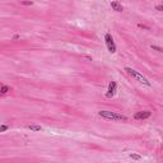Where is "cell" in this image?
Returning a JSON list of instances; mask_svg holds the SVG:
<instances>
[{"instance_id": "1", "label": "cell", "mask_w": 163, "mask_h": 163, "mask_svg": "<svg viewBox=\"0 0 163 163\" xmlns=\"http://www.w3.org/2000/svg\"><path fill=\"white\" fill-rule=\"evenodd\" d=\"M98 116L104 120H108V121H126L127 120L126 116L119 114V112H112V111H99Z\"/></svg>"}, {"instance_id": "2", "label": "cell", "mask_w": 163, "mask_h": 163, "mask_svg": "<svg viewBox=\"0 0 163 163\" xmlns=\"http://www.w3.org/2000/svg\"><path fill=\"white\" fill-rule=\"evenodd\" d=\"M125 71H126L127 74H129V75L131 76V78H133V79L138 80L139 83L144 84V85H147V87H150V85H152V83H150V82H149L148 79H147L144 75H143V74H140V73H139V71H137V70H134L133 68H129V66H126V68H125Z\"/></svg>"}, {"instance_id": "3", "label": "cell", "mask_w": 163, "mask_h": 163, "mask_svg": "<svg viewBox=\"0 0 163 163\" xmlns=\"http://www.w3.org/2000/svg\"><path fill=\"white\" fill-rule=\"evenodd\" d=\"M104 42H106V46H107L108 51H110L111 54H115L116 52V44H115L114 38H112V36L110 33L104 34Z\"/></svg>"}, {"instance_id": "4", "label": "cell", "mask_w": 163, "mask_h": 163, "mask_svg": "<svg viewBox=\"0 0 163 163\" xmlns=\"http://www.w3.org/2000/svg\"><path fill=\"white\" fill-rule=\"evenodd\" d=\"M116 92H117V84H116V82L112 80V82H110V84H108L106 97L107 98H111V97H114L116 94Z\"/></svg>"}, {"instance_id": "5", "label": "cell", "mask_w": 163, "mask_h": 163, "mask_svg": "<svg viewBox=\"0 0 163 163\" xmlns=\"http://www.w3.org/2000/svg\"><path fill=\"white\" fill-rule=\"evenodd\" d=\"M152 116V112L150 111H139L134 115V119L135 120H147Z\"/></svg>"}, {"instance_id": "6", "label": "cell", "mask_w": 163, "mask_h": 163, "mask_svg": "<svg viewBox=\"0 0 163 163\" xmlns=\"http://www.w3.org/2000/svg\"><path fill=\"white\" fill-rule=\"evenodd\" d=\"M111 8H112V10H115V11H122L124 10L122 5L120 3H117V1H112L111 3Z\"/></svg>"}, {"instance_id": "7", "label": "cell", "mask_w": 163, "mask_h": 163, "mask_svg": "<svg viewBox=\"0 0 163 163\" xmlns=\"http://www.w3.org/2000/svg\"><path fill=\"white\" fill-rule=\"evenodd\" d=\"M27 129L32 130V131H41L42 127L40 125H34V124H31V125H27Z\"/></svg>"}, {"instance_id": "8", "label": "cell", "mask_w": 163, "mask_h": 163, "mask_svg": "<svg viewBox=\"0 0 163 163\" xmlns=\"http://www.w3.org/2000/svg\"><path fill=\"white\" fill-rule=\"evenodd\" d=\"M9 87H8V85H3V87H1V91H0V92H1V94H5V93H8V92H9Z\"/></svg>"}, {"instance_id": "9", "label": "cell", "mask_w": 163, "mask_h": 163, "mask_svg": "<svg viewBox=\"0 0 163 163\" xmlns=\"http://www.w3.org/2000/svg\"><path fill=\"white\" fill-rule=\"evenodd\" d=\"M150 47H152V50H156V51H158V52H163V49H162V47H159V46L152 45V46H150Z\"/></svg>"}, {"instance_id": "10", "label": "cell", "mask_w": 163, "mask_h": 163, "mask_svg": "<svg viewBox=\"0 0 163 163\" xmlns=\"http://www.w3.org/2000/svg\"><path fill=\"white\" fill-rule=\"evenodd\" d=\"M8 129H9V126H8V125H1V126H0V133H4V131H6Z\"/></svg>"}, {"instance_id": "11", "label": "cell", "mask_w": 163, "mask_h": 163, "mask_svg": "<svg viewBox=\"0 0 163 163\" xmlns=\"http://www.w3.org/2000/svg\"><path fill=\"white\" fill-rule=\"evenodd\" d=\"M130 158H133V159H140V156H139V154H134V153H131L130 154Z\"/></svg>"}, {"instance_id": "12", "label": "cell", "mask_w": 163, "mask_h": 163, "mask_svg": "<svg viewBox=\"0 0 163 163\" xmlns=\"http://www.w3.org/2000/svg\"><path fill=\"white\" fill-rule=\"evenodd\" d=\"M156 10H158V11H163V4H161V5H156Z\"/></svg>"}, {"instance_id": "13", "label": "cell", "mask_w": 163, "mask_h": 163, "mask_svg": "<svg viewBox=\"0 0 163 163\" xmlns=\"http://www.w3.org/2000/svg\"><path fill=\"white\" fill-rule=\"evenodd\" d=\"M139 26V28H143V29H147V31H149L150 28L149 27H147V26H143V24H138Z\"/></svg>"}, {"instance_id": "14", "label": "cell", "mask_w": 163, "mask_h": 163, "mask_svg": "<svg viewBox=\"0 0 163 163\" xmlns=\"http://www.w3.org/2000/svg\"><path fill=\"white\" fill-rule=\"evenodd\" d=\"M22 4L23 5H32L33 1H22Z\"/></svg>"}, {"instance_id": "15", "label": "cell", "mask_w": 163, "mask_h": 163, "mask_svg": "<svg viewBox=\"0 0 163 163\" xmlns=\"http://www.w3.org/2000/svg\"><path fill=\"white\" fill-rule=\"evenodd\" d=\"M19 38H21V37H19L18 34H15V36H13V40H19Z\"/></svg>"}]
</instances>
